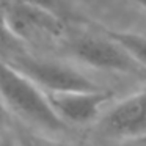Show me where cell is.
Returning <instances> with one entry per match:
<instances>
[{
	"label": "cell",
	"instance_id": "cell-1",
	"mask_svg": "<svg viewBox=\"0 0 146 146\" xmlns=\"http://www.w3.org/2000/svg\"><path fill=\"white\" fill-rule=\"evenodd\" d=\"M0 104L3 105L7 113L11 115V119L54 141H61L74 130L55 113L47 94L2 57Z\"/></svg>",
	"mask_w": 146,
	"mask_h": 146
},
{
	"label": "cell",
	"instance_id": "cell-2",
	"mask_svg": "<svg viewBox=\"0 0 146 146\" xmlns=\"http://www.w3.org/2000/svg\"><path fill=\"white\" fill-rule=\"evenodd\" d=\"M13 68L29 77L44 93H69V91H101L108 90L88 69L69 61L36 57L22 50L2 57Z\"/></svg>",
	"mask_w": 146,
	"mask_h": 146
},
{
	"label": "cell",
	"instance_id": "cell-3",
	"mask_svg": "<svg viewBox=\"0 0 146 146\" xmlns=\"http://www.w3.org/2000/svg\"><path fill=\"white\" fill-rule=\"evenodd\" d=\"M68 54L74 63L94 72L145 79L146 69L140 66L110 36H77L68 42Z\"/></svg>",
	"mask_w": 146,
	"mask_h": 146
},
{
	"label": "cell",
	"instance_id": "cell-4",
	"mask_svg": "<svg viewBox=\"0 0 146 146\" xmlns=\"http://www.w3.org/2000/svg\"><path fill=\"white\" fill-rule=\"evenodd\" d=\"M93 127L105 140H130L146 133V85L116 98Z\"/></svg>",
	"mask_w": 146,
	"mask_h": 146
},
{
	"label": "cell",
	"instance_id": "cell-5",
	"mask_svg": "<svg viewBox=\"0 0 146 146\" xmlns=\"http://www.w3.org/2000/svg\"><path fill=\"white\" fill-rule=\"evenodd\" d=\"M0 13L11 35L24 46L27 42L60 38L64 35L63 17L44 8L13 0H3L0 3Z\"/></svg>",
	"mask_w": 146,
	"mask_h": 146
},
{
	"label": "cell",
	"instance_id": "cell-6",
	"mask_svg": "<svg viewBox=\"0 0 146 146\" xmlns=\"http://www.w3.org/2000/svg\"><path fill=\"white\" fill-rule=\"evenodd\" d=\"M55 113L71 129L94 126L105 108L116 99L113 90L46 93Z\"/></svg>",
	"mask_w": 146,
	"mask_h": 146
},
{
	"label": "cell",
	"instance_id": "cell-7",
	"mask_svg": "<svg viewBox=\"0 0 146 146\" xmlns=\"http://www.w3.org/2000/svg\"><path fill=\"white\" fill-rule=\"evenodd\" d=\"M121 47H124L129 55L146 69V35L137 32H123V30H110L105 33Z\"/></svg>",
	"mask_w": 146,
	"mask_h": 146
},
{
	"label": "cell",
	"instance_id": "cell-8",
	"mask_svg": "<svg viewBox=\"0 0 146 146\" xmlns=\"http://www.w3.org/2000/svg\"><path fill=\"white\" fill-rule=\"evenodd\" d=\"M8 124H10V129L13 132L16 146H58L54 140L35 132L30 127L22 126L21 123H17L14 119H11Z\"/></svg>",
	"mask_w": 146,
	"mask_h": 146
},
{
	"label": "cell",
	"instance_id": "cell-9",
	"mask_svg": "<svg viewBox=\"0 0 146 146\" xmlns=\"http://www.w3.org/2000/svg\"><path fill=\"white\" fill-rule=\"evenodd\" d=\"M24 50V44L17 41L11 32L8 30L7 24L3 21V16L0 13V57H8V55L17 54Z\"/></svg>",
	"mask_w": 146,
	"mask_h": 146
},
{
	"label": "cell",
	"instance_id": "cell-10",
	"mask_svg": "<svg viewBox=\"0 0 146 146\" xmlns=\"http://www.w3.org/2000/svg\"><path fill=\"white\" fill-rule=\"evenodd\" d=\"M13 2L35 5V7H39V8H44V10L50 11V13H55L60 17H63L68 13V8L63 0H13Z\"/></svg>",
	"mask_w": 146,
	"mask_h": 146
},
{
	"label": "cell",
	"instance_id": "cell-11",
	"mask_svg": "<svg viewBox=\"0 0 146 146\" xmlns=\"http://www.w3.org/2000/svg\"><path fill=\"white\" fill-rule=\"evenodd\" d=\"M0 146H16L13 132L10 129V124H0Z\"/></svg>",
	"mask_w": 146,
	"mask_h": 146
},
{
	"label": "cell",
	"instance_id": "cell-12",
	"mask_svg": "<svg viewBox=\"0 0 146 146\" xmlns=\"http://www.w3.org/2000/svg\"><path fill=\"white\" fill-rule=\"evenodd\" d=\"M135 2H137V3H138L141 8H145V10H146V0H135Z\"/></svg>",
	"mask_w": 146,
	"mask_h": 146
}]
</instances>
